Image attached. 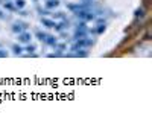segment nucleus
<instances>
[{"mask_svg":"<svg viewBox=\"0 0 152 134\" xmlns=\"http://www.w3.org/2000/svg\"><path fill=\"white\" fill-rule=\"evenodd\" d=\"M29 38H31V37H29L28 34H23V35H20V41H29Z\"/></svg>","mask_w":152,"mask_h":134,"instance_id":"1","label":"nucleus"}]
</instances>
